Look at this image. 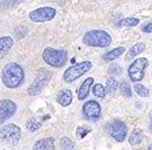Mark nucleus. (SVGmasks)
Segmentation results:
<instances>
[{
    "instance_id": "nucleus-1",
    "label": "nucleus",
    "mask_w": 152,
    "mask_h": 150,
    "mask_svg": "<svg viewBox=\"0 0 152 150\" xmlns=\"http://www.w3.org/2000/svg\"><path fill=\"white\" fill-rule=\"evenodd\" d=\"M24 77H25L24 69L17 62L6 63L1 71V81L4 86L10 89L18 88L23 83Z\"/></svg>"
},
{
    "instance_id": "nucleus-2",
    "label": "nucleus",
    "mask_w": 152,
    "mask_h": 150,
    "mask_svg": "<svg viewBox=\"0 0 152 150\" xmlns=\"http://www.w3.org/2000/svg\"><path fill=\"white\" fill-rule=\"evenodd\" d=\"M112 42L111 35L102 30H92L88 31L84 38H83V43L88 46V47H98V48H105L110 46Z\"/></svg>"
},
{
    "instance_id": "nucleus-3",
    "label": "nucleus",
    "mask_w": 152,
    "mask_h": 150,
    "mask_svg": "<svg viewBox=\"0 0 152 150\" xmlns=\"http://www.w3.org/2000/svg\"><path fill=\"white\" fill-rule=\"evenodd\" d=\"M69 53L65 49H56L52 47H47L42 52V59L44 61L54 68H60L64 67L67 62Z\"/></svg>"
},
{
    "instance_id": "nucleus-4",
    "label": "nucleus",
    "mask_w": 152,
    "mask_h": 150,
    "mask_svg": "<svg viewBox=\"0 0 152 150\" xmlns=\"http://www.w3.org/2000/svg\"><path fill=\"white\" fill-rule=\"evenodd\" d=\"M21 137V129L14 123L2 125L0 129V144L5 147H14Z\"/></svg>"
},
{
    "instance_id": "nucleus-5",
    "label": "nucleus",
    "mask_w": 152,
    "mask_h": 150,
    "mask_svg": "<svg viewBox=\"0 0 152 150\" xmlns=\"http://www.w3.org/2000/svg\"><path fill=\"white\" fill-rule=\"evenodd\" d=\"M92 68V62L91 61H81L78 62L77 65H73L71 67H69L63 75V80L67 83H72L75 82L77 79H79L80 76L86 74L90 69Z\"/></svg>"
},
{
    "instance_id": "nucleus-6",
    "label": "nucleus",
    "mask_w": 152,
    "mask_h": 150,
    "mask_svg": "<svg viewBox=\"0 0 152 150\" xmlns=\"http://www.w3.org/2000/svg\"><path fill=\"white\" fill-rule=\"evenodd\" d=\"M51 77H52V73L51 72H48L46 69H40L37 73V76H36L34 81L27 88L28 95L30 96H36V95H38L39 93H41L42 89L46 87V84L50 82Z\"/></svg>"
},
{
    "instance_id": "nucleus-7",
    "label": "nucleus",
    "mask_w": 152,
    "mask_h": 150,
    "mask_svg": "<svg viewBox=\"0 0 152 150\" xmlns=\"http://www.w3.org/2000/svg\"><path fill=\"white\" fill-rule=\"evenodd\" d=\"M149 65V60L146 58H138L136 59L129 67L127 73L130 76V80L132 82H139L143 80L144 75H145V69Z\"/></svg>"
},
{
    "instance_id": "nucleus-8",
    "label": "nucleus",
    "mask_w": 152,
    "mask_h": 150,
    "mask_svg": "<svg viewBox=\"0 0 152 150\" xmlns=\"http://www.w3.org/2000/svg\"><path fill=\"white\" fill-rule=\"evenodd\" d=\"M106 131L117 142H124L127 136V127L123 121L114 120L107 123Z\"/></svg>"
},
{
    "instance_id": "nucleus-9",
    "label": "nucleus",
    "mask_w": 152,
    "mask_h": 150,
    "mask_svg": "<svg viewBox=\"0 0 152 150\" xmlns=\"http://www.w3.org/2000/svg\"><path fill=\"white\" fill-rule=\"evenodd\" d=\"M57 14L56 8L53 7H40L37 9H33L28 13V19L33 22H47L54 19Z\"/></svg>"
},
{
    "instance_id": "nucleus-10",
    "label": "nucleus",
    "mask_w": 152,
    "mask_h": 150,
    "mask_svg": "<svg viewBox=\"0 0 152 150\" xmlns=\"http://www.w3.org/2000/svg\"><path fill=\"white\" fill-rule=\"evenodd\" d=\"M83 115L86 120L88 121H97L100 117V112H102V107L100 105L94 101V100H90L87 102H85L81 108Z\"/></svg>"
},
{
    "instance_id": "nucleus-11",
    "label": "nucleus",
    "mask_w": 152,
    "mask_h": 150,
    "mask_svg": "<svg viewBox=\"0 0 152 150\" xmlns=\"http://www.w3.org/2000/svg\"><path fill=\"white\" fill-rule=\"evenodd\" d=\"M17 112V105L12 100H0V125L10 120Z\"/></svg>"
},
{
    "instance_id": "nucleus-12",
    "label": "nucleus",
    "mask_w": 152,
    "mask_h": 150,
    "mask_svg": "<svg viewBox=\"0 0 152 150\" xmlns=\"http://www.w3.org/2000/svg\"><path fill=\"white\" fill-rule=\"evenodd\" d=\"M93 83H94V79L93 77H87L86 80L83 81V83L80 84V87H79V89L77 92V96H78L79 101H84L88 96L91 87L93 86Z\"/></svg>"
},
{
    "instance_id": "nucleus-13",
    "label": "nucleus",
    "mask_w": 152,
    "mask_h": 150,
    "mask_svg": "<svg viewBox=\"0 0 152 150\" xmlns=\"http://www.w3.org/2000/svg\"><path fill=\"white\" fill-rule=\"evenodd\" d=\"M72 100H73V96L70 89H61L57 95V102L61 107H69L72 103Z\"/></svg>"
},
{
    "instance_id": "nucleus-14",
    "label": "nucleus",
    "mask_w": 152,
    "mask_h": 150,
    "mask_svg": "<svg viewBox=\"0 0 152 150\" xmlns=\"http://www.w3.org/2000/svg\"><path fill=\"white\" fill-rule=\"evenodd\" d=\"M34 150H56V144H54V140L52 137H44L38 140L34 146Z\"/></svg>"
},
{
    "instance_id": "nucleus-15",
    "label": "nucleus",
    "mask_w": 152,
    "mask_h": 150,
    "mask_svg": "<svg viewBox=\"0 0 152 150\" xmlns=\"http://www.w3.org/2000/svg\"><path fill=\"white\" fill-rule=\"evenodd\" d=\"M13 43H14L13 38L8 35L0 38V59H4L8 54V52L13 47Z\"/></svg>"
},
{
    "instance_id": "nucleus-16",
    "label": "nucleus",
    "mask_w": 152,
    "mask_h": 150,
    "mask_svg": "<svg viewBox=\"0 0 152 150\" xmlns=\"http://www.w3.org/2000/svg\"><path fill=\"white\" fill-rule=\"evenodd\" d=\"M124 53H125V47H123V46L117 47V48H114L112 50L107 52V53L103 56V60H104V61H113L115 59H118L119 56H121Z\"/></svg>"
},
{
    "instance_id": "nucleus-17",
    "label": "nucleus",
    "mask_w": 152,
    "mask_h": 150,
    "mask_svg": "<svg viewBox=\"0 0 152 150\" xmlns=\"http://www.w3.org/2000/svg\"><path fill=\"white\" fill-rule=\"evenodd\" d=\"M144 49H145V43H144V42H138V43L133 45V46L129 49V52H127V54H126V60L133 59L134 56L139 55Z\"/></svg>"
},
{
    "instance_id": "nucleus-18",
    "label": "nucleus",
    "mask_w": 152,
    "mask_h": 150,
    "mask_svg": "<svg viewBox=\"0 0 152 150\" xmlns=\"http://www.w3.org/2000/svg\"><path fill=\"white\" fill-rule=\"evenodd\" d=\"M142 141H143V133H142V130H139V129L133 130V131L131 133L130 137H129V143H130L131 146H137V144H139Z\"/></svg>"
},
{
    "instance_id": "nucleus-19",
    "label": "nucleus",
    "mask_w": 152,
    "mask_h": 150,
    "mask_svg": "<svg viewBox=\"0 0 152 150\" xmlns=\"http://www.w3.org/2000/svg\"><path fill=\"white\" fill-rule=\"evenodd\" d=\"M133 90H134L136 94L139 95L140 97H148V96L150 95V90H149L145 86H143L142 83H136V84H133Z\"/></svg>"
},
{
    "instance_id": "nucleus-20",
    "label": "nucleus",
    "mask_w": 152,
    "mask_h": 150,
    "mask_svg": "<svg viewBox=\"0 0 152 150\" xmlns=\"http://www.w3.org/2000/svg\"><path fill=\"white\" fill-rule=\"evenodd\" d=\"M92 93H93L94 96H97L99 99H103L106 95V89L102 83H96V84L92 86Z\"/></svg>"
},
{
    "instance_id": "nucleus-21",
    "label": "nucleus",
    "mask_w": 152,
    "mask_h": 150,
    "mask_svg": "<svg viewBox=\"0 0 152 150\" xmlns=\"http://www.w3.org/2000/svg\"><path fill=\"white\" fill-rule=\"evenodd\" d=\"M40 127H41V122L38 121L37 118H34V117L30 118V120L27 121V124H26L27 130L31 131V133H36L38 129H40Z\"/></svg>"
},
{
    "instance_id": "nucleus-22",
    "label": "nucleus",
    "mask_w": 152,
    "mask_h": 150,
    "mask_svg": "<svg viewBox=\"0 0 152 150\" xmlns=\"http://www.w3.org/2000/svg\"><path fill=\"white\" fill-rule=\"evenodd\" d=\"M119 88V83H118V81L114 79V77H109L107 80H106V92L107 93H110V94H112L114 93L117 89Z\"/></svg>"
},
{
    "instance_id": "nucleus-23",
    "label": "nucleus",
    "mask_w": 152,
    "mask_h": 150,
    "mask_svg": "<svg viewBox=\"0 0 152 150\" xmlns=\"http://www.w3.org/2000/svg\"><path fill=\"white\" fill-rule=\"evenodd\" d=\"M60 147L63 150H75L76 144L75 142L69 137H61L60 140Z\"/></svg>"
},
{
    "instance_id": "nucleus-24",
    "label": "nucleus",
    "mask_w": 152,
    "mask_h": 150,
    "mask_svg": "<svg viewBox=\"0 0 152 150\" xmlns=\"http://www.w3.org/2000/svg\"><path fill=\"white\" fill-rule=\"evenodd\" d=\"M119 90L121 93V95H124L125 97H131L132 96V89H131V86L127 83V82H121L119 84Z\"/></svg>"
},
{
    "instance_id": "nucleus-25",
    "label": "nucleus",
    "mask_w": 152,
    "mask_h": 150,
    "mask_svg": "<svg viewBox=\"0 0 152 150\" xmlns=\"http://www.w3.org/2000/svg\"><path fill=\"white\" fill-rule=\"evenodd\" d=\"M139 24V19L137 18H125L120 21L119 26H124V27H134Z\"/></svg>"
},
{
    "instance_id": "nucleus-26",
    "label": "nucleus",
    "mask_w": 152,
    "mask_h": 150,
    "mask_svg": "<svg viewBox=\"0 0 152 150\" xmlns=\"http://www.w3.org/2000/svg\"><path fill=\"white\" fill-rule=\"evenodd\" d=\"M91 131V127L90 125H80L77 128V135L79 138H84L88 133Z\"/></svg>"
},
{
    "instance_id": "nucleus-27",
    "label": "nucleus",
    "mask_w": 152,
    "mask_h": 150,
    "mask_svg": "<svg viewBox=\"0 0 152 150\" xmlns=\"http://www.w3.org/2000/svg\"><path fill=\"white\" fill-rule=\"evenodd\" d=\"M121 73V68H120V66L119 65H112V66H110V68H109V74L110 75H119Z\"/></svg>"
},
{
    "instance_id": "nucleus-28",
    "label": "nucleus",
    "mask_w": 152,
    "mask_h": 150,
    "mask_svg": "<svg viewBox=\"0 0 152 150\" xmlns=\"http://www.w3.org/2000/svg\"><path fill=\"white\" fill-rule=\"evenodd\" d=\"M18 2H19V0H1L0 6L5 7V8H8L10 6H13V5L18 4Z\"/></svg>"
},
{
    "instance_id": "nucleus-29",
    "label": "nucleus",
    "mask_w": 152,
    "mask_h": 150,
    "mask_svg": "<svg viewBox=\"0 0 152 150\" xmlns=\"http://www.w3.org/2000/svg\"><path fill=\"white\" fill-rule=\"evenodd\" d=\"M142 32H144V33H152V21L145 24L142 27Z\"/></svg>"
},
{
    "instance_id": "nucleus-30",
    "label": "nucleus",
    "mask_w": 152,
    "mask_h": 150,
    "mask_svg": "<svg viewBox=\"0 0 152 150\" xmlns=\"http://www.w3.org/2000/svg\"><path fill=\"white\" fill-rule=\"evenodd\" d=\"M149 129H150V133L152 134V115L150 117V124H149Z\"/></svg>"
},
{
    "instance_id": "nucleus-31",
    "label": "nucleus",
    "mask_w": 152,
    "mask_h": 150,
    "mask_svg": "<svg viewBox=\"0 0 152 150\" xmlns=\"http://www.w3.org/2000/svg\"><path fill=\"white\" fill-rule=\"evenodd\" d=\"M148 150H152V143L149 146V147H148Z\"/></svg>"
}]
</instances>
